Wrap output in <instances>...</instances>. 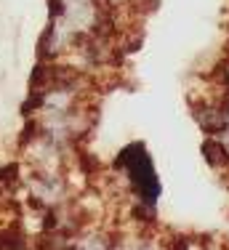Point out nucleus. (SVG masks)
Segmentation results:
<instances>
[{
	"mask_svg": "<svg viewBox=\"0 0 229 250\" xmlns=\"http://www.w3.org/2000/svg\"><path fill=\"white\" fill-rule=\"evenodd\" d=\"M69 250H112V248H110V242H107V237L93 234V237H83V240Z\"/></svg>",
	"mask_w": 229,
	"mask_h": 250,
	"instance_id": "nucleus-4",
	"label": "nucleus"
},
{
	"mask_svg": "<svg viewBox=\"0 0 229 250\" xmlns=\"http://www.w3.org/2000/svg\"><path fill=\"white\" fill-rule=\"evenodd\" d=\"M16 178H19V176H16V165H8V168L0 170V192H5V194L14 192Z\"/></svg>",
	"mask_w": 229,
	"mask_h": 250,
	"instance_id": "nucleus-5",
	"label": "nucleus"
},
{
	"mask_svg": "<svg viewBox=\"0 0 229 250\" xmlns=\"http://www.w3.org/2000/svg\"><path fill=\"white\" fill-rule=\"evenodd\" d=\"M0 250H24V234L14 226L0 231Z\"/></svg>",
	"mask_w": 229,
	"mask_h": 250,
	"instance_id": "nucleus-3",
	"label": "nucleus"
},
{
	"mask_svg": "<svg viewBox=\"0 0 229 250\" xmlns=\"http://www.w3.org/2000/svg\"><path fill=\"white\" fill-rule=\"evenodd\" d=\"M138 250H160V248H155V245H141Z\"/></svg>",
	"mask_w": 229,
	"mask_h": 250,
	"instance_id": "nucleus-6",
	"label": "nucleus"
},
{
	"mask_svg": "<svg viewBox=\"0 0 229 250\" xmlns=\"http://www.w3.org/2000/svg\"><path fill=\"white\" fill-rule=\"evenodd\" d=\"M203 154L213 168H221V165H229V146L219 139H208L203 144Z\"/></svg>",
	"mask_w": 229,
	"mask_h": 250,
	"instance_id": "nucleus-2",
	"label": "nucleus"
},
{
	"mask_svg": "<svg viewBox=\"0 0 229 250\" xmlns=\"http://www.w3.org/2000/svg\"><path fill=\"white\" fill-rule=\"evenodd\" d=\"M117 165H123V168L128 170V178L136 187V192L147 202H155L160 187H158V176H155V168H152V163H149V154L144 152V146L141 144L128 146V149L120 154Z\"/></svg>",
	"mask_w": 229,
	"mask_h": 250,
	"instance_id": "nucleus-1",
	"label": "nucleus"
}]
</instances>
